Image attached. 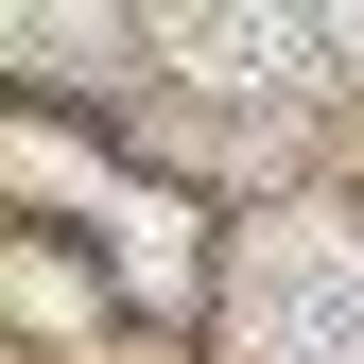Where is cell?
Segmentation results:
<instances>
[{"label":"cell","mask_w":364,"mask_h":364,"mask_svg":"<svg viewBox=\"0 0 364 364\" xmlns=\"http://www.w3.org/2000/svg\"><path fill=\"white\" fill-rule=\"evenodd\" d=\"M243 364H364V225L347 208H278L243 243Z\"/></svg>","instance_id":"6da1fadb"},{"label":"cell","mask_w":364,"mask_h":364,"mask_svg":"<svg viewBox=\"0 0 364 364\" xmlns=\"http://www.w3.org/2000/svg\"><path fill=\"white\" fill-rule=\"evenodd\" d=\"M173 53L243 87V70H295V18H173Z\"/></svg>","instance_id":"7a4b0ae2"}]
</instances>
